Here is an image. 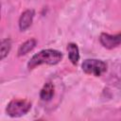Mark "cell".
<instances>
[{"label": "cell", "mask_w": 121, "mask_h": 121, "mask_svg": "<svg viewBox=\"0 0 121 121\" xmlns=\"http://www.w3.org/2000/svg\"><path fill=\"white\" fill-rule=\"evenodd\" d=\"M62 60V53L56 49H43L35 54L27 63V68L32 70L42 64L56 65Z\"/></svg>", "instance_id": "cell-1"}, {"label": "cell", "mask_w": 121, "mask_h": 121, "mask_svg": "<svg viewBox=\"0 0 121 121\" xmlns=\"http://www.w3.org/2000/svg\"><path fill=\"white\" fill-rule=\"evenodd\" d=\"M31 109V103L26 99L14 98L9 102L6 108L8 115L10 117H20L26 114Z\"/></svg>", "instance_id": "cell-2"}, {"label": "cell", "mask_w": 121, "mask_h": 121, "mask_svg": "<svg viewBox=\"0 0 121 121\" xmlns=\"http://www.w3.org/2000/svg\"><path fill=\"white\" fill-rule=\"evenodd\" d=\"M81 68L84 73L95 77H100L107 71V63L101 60L87 59L83 60Z\"/></svg>", "instance_id": "cell-3"}, {"label": "cell", "mask_w": 121, "mask_h": 121, "mask_svg": "<svg viewBox=\"0 0 121 121\" xmlns=\"http://www.w3.org/2000/svg\"><path fill=\"white\" fill-rule=\"evenodd\" d=\"M101 45L107 49H113L121 45V33L112 35L108 33H101L99 36Z\"/></svg>", "instance_id": "cell-4"}, {"label": "cell", "mask_w": 121, "mask_h": 121, "mask_svg": "<svg viewBox=\"0 0 121 121\" xmlns=\"http://www.w3.org/2000/svg\"><path fill=\"white\" fill-rule=\"evenodd\" d=\"M34 18V10L33 9H26L25 10L20 18H19V28L22 31L26 30L32 24Z\"/></svg>", "instance_id": "cell-5"}, {"label": "cell", "mask_w": 121, "mask_h": 121, "mask_svg": "<svg viewBox=\"0 0 121 121\" xmlns=\"http://www.w3.org/2000/svg\"><path fill=\"white\" fill-rule=\"evenodd\" d=\"M54 85L52 82H46L40 92V98L43 101H49L54 96Z\"/></svg>", "instance_id": "cell-6"}, {"label": "cell", "mask_w": 121, "mask_h": 121, "mask_svg": "<svg viewBox=\"0 0 121 121\" xmlns=\"http://www.w3.org/2000/svg\"><path fill=\"white\" fill-rule=\"evenodd\" d=\"M36 44H37V42H36V40L33 39V38H32V39H29V40H27V41H26L25 43H23L19 46V48H18V51H17L18 57L25 56V55H26L27 53H29L30 51H32V50L35 48Z\"/></svg>", "instance_id": "cell-7"}, {"label": "cell", "mask_w": 121, "mask_h": 121, "mask_svg": "<svg viewBox=\"0 0 121 121\" xmlns=\"http://www.w3.org/2000/svg\"><path fill=\"white\" fill-rule=\"evenodd\" d=\"M67 51H68V57L72 64L77 65L79 60V50L76 43H70L67 44Z\"/></svg>", "instance_id": "cell-8"}, {"label": "cell", "mask_w": 121, "mask_h": 121, "mask_svg": "<svg viewBox=\"0 0 121 121\" xmlns=\"http://www.w3.org/2000/svg\"><path fill=\"white\" fill-rule=\"evenodd\" d=\"M10 49H11V41H10V39L7 38V39L2 40L1 46H0V59L4 60L8 56V54L9 53Z\"/></svg>", "instance_id": "cell-9"}]
</instances>
